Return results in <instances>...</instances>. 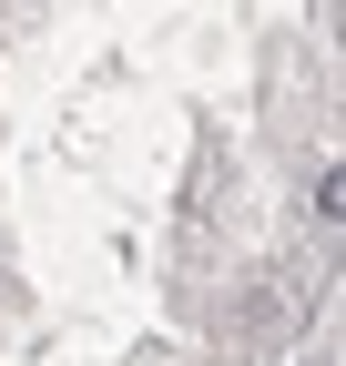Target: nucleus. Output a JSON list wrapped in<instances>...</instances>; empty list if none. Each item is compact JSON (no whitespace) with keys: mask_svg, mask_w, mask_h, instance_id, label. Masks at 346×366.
I'll list each match as a JSON object with an SVG mask.
<instances>
[{"mask_svg":"<svg viewBox=\"0 0 346 366\" xmlns=\"http://www.w3.org/2000/svg\"><path fill=\"white\" fill-rule=\"evenodd\" d=\"M316 214H326V224H346V163H326V183H316Z\"/></svg>","mask_w":346,"mask_h":366,"instance_id":"1","label":"nucleus"}]
</instances>
